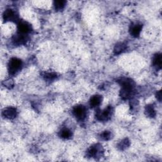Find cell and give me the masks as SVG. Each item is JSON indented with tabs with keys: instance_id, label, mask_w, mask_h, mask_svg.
I'll list each match as a JSON object with an SVG mask.
<instances>
[{
	"instance_id": "obj_1",
	"label": "cell",
	"mask_w": 162,
	"mask_h": 162,
	"mask_svg": "<svg viewBox=\"0 0 162 162\" xmlns=\"http://www.w3.org/2000/svg\"><path fill=\"white\" fill-rule=\"evenodd\" d=\"M22 61L17 58H13L8 63V71L11 75H14L19 72L22 67Z\"/></svg>"
},
{
	"instance_id": "obj_2",
	"label": "cell",
	"mask_w": 162,
	"mask_h": 162,
	"mask_svg": "<svg viewBox=\"0 0 162 162\" xmlns=\"http://www.w3.org/2000/svg\"><path fill=\"white\" fill-rule=\"evenodd\" d=\"M112 114V108L110 106L103 110H98L96 113V117L100 121L108 120Z\"/></svg>"
},
{
	"instance_id": "obj_3",
	"label": "cell",
	"mask_w": 162,
	"mask_h": 162,
	"mask_svg": "<svg viewBox=\"0 0 162 162\" xmlns=\"http://www.w3.org/2000/svg\"><path fill=\"white\" fill-rule=\"evenodd\" d=\"M73 113L77 119L79 120H84L86 116L87 110L84 106L79 105L74 108Z\"/></svg>"
},
{
	"instance_id": "obj_4",
	"label": "cell",
	"mask_w": 162,
	"mask_h": 162,
	"mask_svg": "<svg viewBox=\"0 0 162 162\" xmlns=\"http://www.w3.org/2000/svg\"><path fill=\"white\" fill-rule=\"evenodd\" d=\"M3 20L5 22H16L18 20V16L12 9H7L3 13Z\"/></svg>"
},
{
	"instance_id": "obj_5",
	"label": "cell",
	"mask_w": 162,
	"mask_h": 162,
	"mask_svg": "<svg viewBox=\"0 0 162 162\" xmlns=\"http://www.w3.org/2000/svg\"><path fill=\"white\" fill-rule=\"evenodd\" d=\"M17 29L19 32L23 34H27V33L30 32L32 30L31 25L25 21H19L17 25Z\"/></svg>"
},
{
	"instance_id": "obj_6",
	"label": "cell",
	"mask_w": 162,
	"mask_h": 162,
	"mask_svg": "<svg viewBox=\"0 0 162 162\" xmlns=\"http://www.w3.org/2000/svg\"><path fill=\"white\" fill-rule=\"evenodd\" d=\"M12 41L16 45H22V44H25L28 41V37L25 34L18 33L13 36Z\"/></svg>"
},
{
	"instance_id": "obj_7",
	"label": "cell",
	"mask_w": 162,
	"mask_h": 162,
	"mask_svg": "<svg viewBox=\"0 0 162 162\" xmlns=\"http://www.w3.org/2000/svg\"><path fill=\"white\" fill-rule=\"evenodd\" d=\"M16 115H17V111L16 108L13 107H9L4 109L3 111V115L4 117L8 119H15Z\"/></svg>"
},
{
	"instance_id": "obj_8",
	"label": "cell",
	"mask_w": 162,
	"mask_h": 162,
	"mask_svg": "<svg viewBox=\"0 0 162 162\" xmlns=\"http://www.w3.org/2000/svg\"><path fill=\"white\" fill-rule=\"evenodd\" d=\"M142 28H143V26L141 24L133 25L131 27V29H130L131 34L135 37H138L139 34H140Z\"/></svg>"
},
{
	"instance_id": "obj_9",
	"label": "cell",
	"mask_w": 162,
	"mask_h": 162,
	"mask_svg": "<svg viewBox=\"0 0 162 162\" xmlns=\"http://www.w3.org/2000/svg\"><path fill=\"white\" fill-rule=\"evenodd\" d=\"M102 97L99 95H95L93 96L90 99V106L92 108L97 107L102 103Z\"/></svg>"
},
{
	"instance_id": "obj_10",
	"label": "cell",
	"mask_w": 162,
	"mask_h": 162,
	"mask_svg": "<svg viewBox=\"0 0 162 162\" xmlns=\"http://www.w3.org/2000/svg\"><path fill=\"white\" fill-rule=\"evenodd\" d=\"M153 63L155 66L156 68L160 69L161 68V64H162V57L161 54H156L153 58Z\"/></svg>"
},
{
	"instance_id": "obj_11",
	"label": "cell",
	"mask_w": 162,
	"mask_h": 162,
	"mask_svg": "<svg viewBox=\"0 0 162 162\" xmlns=\"http://www.w3.org/2000/svg\"><path fill=\"white\" fill-rule=\"evenodd\" d=\"M126 49V45L124 43H119L117 44L115 46L114 48V52L115 54H118L122 52H124Z\"/></svg>"
},
{
	"instance_id": "obj_12",
	"label": "cell",
	"mask_w": 162,
	"mask_h": 162,
	"mask_svg": "<svg viewBox=\"0 0 162 162\" xmlns=\"http://www.w3.org/2000/svg\"><path fill=\"white\" fill-rule=\"evenodd\" d=\"M146 115L148 116L149 117H155L156 115V111L154 109V107H153V105H148L146 107Z\"/></svg>"
},
{
	"instance_id": "obj_13",
	"label": "cell",
	"mask_w": 162,
	"mask_h": 162,
	"mask_svg": "<svg viewBox=\"0 0 162 162\" xmlns=\"http://www.w3.org/2000/svg\"><path fill=\"white\" fill-rule=\"evenodd\" d=\"M60 136L63 139H69L72 136V132L68 128H63L60 132Z\"/></svg>"
},
{
	"instance_id": "obj_14",
	"label": "cell",
	"mask_w": 162,
	"mask_h": 162,
	"mask_svg": "<svg viewBox=\"0 0 162 162\" xmlns=\"http://www.w3.org/2000/svg\"><path fill=\"white\" fill-rule=\"evenodd\" d=\"M98 152H99V149L96 146H93L87 151V155L89 156V157H94V156H96L98 155Z\"/></svg>"
},
{
	"instance_id": "obj_15",
	"label": "cell",
	"mask_w": 162,
	"mask_h": 162,
	"mask_svg": "<svg viewBox=\"0 0 162 162\" xmlns=\"http://www.w3.org/2000/svg\"><path fill=\"white\" fill-rule=\"evenodd\" d=\"M65 4H66V1H63V0H59V1H54V8L57 10H61L63 9V8L65 6Z\"/></svg>"
},
{
	"instance_id": "obj_16",
	"label": "cell",
	"mask_w": 162,
	"mask_h": 162,
	"mask_svg": "<svg viewBox=\"0 0 162 162\" xmlns=\"http://www.w3.org/2000/svg\"><path fill=\"white\" fill-rule=\"evenodd\" d=\"M44 77L45 80L51 81H53L54 79L57 78V74L54 73H46L44 74Z\"/></svg>"
},
{
	"instance_id": "obj_17",
	"label": "cell",
	"mask_w": 162,
	"mask_h": 162,
	"mask_svg": "<svg viewBox=\"0 0 162 162\" xmlns=\"http://www.w3.org/2000/svg\"><path fill=\"white\" fill-rule=\"evenodd\" d=\"M101 137L104 140H109L111 137V134L109 131H105L101 134Z\"/></svg>"
},
{
	"instance_id": "obj_18",
	"label": "cell",
	"mask_w": 162,
	"mask_h": 162,
	"mask_svg": "<svg viewBox=\"0 0 162 162\" xmlns=\"http://www.w3.org/2000/svg\"><path fill=\"white\" fill-rule=\"evenodd\" d=\"M128 146H129V142H128V141L127 140V139H124V141H121V143L119 145V146L120 147V148L121 149H124L127 148Z\"/></svg>"
},
{
	"instance_id": "obj_19",
	"label": "cell",
	"mask_w": 162,
	"mask_h": 162,
	"mask_svg": "<svg viewBox=\"0 0 162 162\" xmlns=\"http://www.w3.org/2000/svg\"><path fill=\"white\" fill-rule=\"evenodd\" d=\"M156 98L159 100V102L161 101V91H160L156 93Z\"/></svg>"
}]
</instances>
